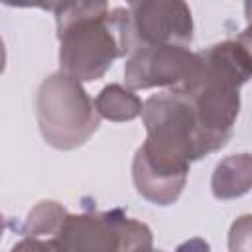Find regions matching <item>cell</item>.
Returning a JSON list of instances; mask_svg holds the SVG:
<instances>
[{
	"mask_svg": "<svg viewBox=\"0 0 252 252\" xmlns=\"http://www.w3.org/2000/svg\"><path fill=\"white\" fill-rule=\"evenodd\" d=\"M35 114L43 140L57 150L83 146L98 128L100 116L79 81L53 73L37 89Z\"/></svg>",
	"mask_w": 252,
	"mask_h": 252,
	"instance_id": "3",
	"label": "cell"
},
{
	"mask_svg": "<svg viewBox=\"0 0 252 252\" xmlns=\"http://www.w3.org/2000/svg\"><path fill=\"white\" fill-rule=\"evenodd\" d=\"M94 106H96L98 116L112 120V122L134 120L144 110L142 100L130 89H124L122 85H106L98 93Z\"/></svg>",
	"mask_w": 252,
	"mask_h": 252,
	"instance_id": "8",
	"label": "cell"
},
{
	"mask_svg": "<svg viewBox=\"0 0 252 252\" xmlns=\"http://www.w3.org/2000/svg\"><path fill=\"white\" fill-rule=\"evenodd\" d=\"M57 252H152V230L122 211L69 215L51 238Z\"/></svg>",
	"mask_w": 252,
	"mask_h": 252,
	"instance_id": "4",
	"label": "cell"
},
{
	"mask_svg": "<svg viewBox=\"0 0 252 252\" xmlns=\"http://www.w3.org/2000/svg\"><path fill=\"white\" fill-rule=\"evenodd\" d=\"M244 10H246V30L236 37L240 43H242V47L250 53V57H252V2H248V4H244Z\"/></svg>",
	"mask_w": 252,
	"mask_h": 252,
	"instance_id": "12",
	"label": "cell"
},
{
	"mask_svg": "<svg viewBox=\"0 0 252 252\" xmlns=\"http://www.w3.org/2000/svg\"><path fill=\"white\" fill-rule=\"evenodd\" d=\"M55 12L59 37V73L83 83L106 73L122 55L116 20L104 2H63Z\"/></svg>",
	"mask_w": 252,
	"mask_h": 252,
	"instance_id": "2",
	"label": "cell"
},
{
	"mask_svg": "<svg viewBox=\"0 0 252 252\" xmlns=\"http://www.w3.org/2000/svg\"><path fill=\"white\" fill-rule=\"evenodd\" d=\"M228 252H252V215H242L230 224Z\"/></svg>",
	"mask_w": 252,
	"mask_h": 252,
	"instance_id": "10",
	"label": "cell"
},
{
	"mask_svg": "<svg viewBox=\"0 0 252 252\" xmlns=\"http://www.w3.org/2000/svg\"><path fill=\"white\" fill-rule=\"evenodd\" d=\"M197 53L181 45H152L136 49L128 55L124 65L126 87H179L193 71Z\"/></svg>",
	"mask_w": 252,
	"mask_h": 252,
	"instance_id": "6",
	"label": "cell"
},
{
	"mask_svg": "<svg viewBox=\"0 0 252 252\" xmlns=\"http://www.w3.org/2000/svg\"><path fill=\"white\" fill-rule=\"evenodd\" d=\"M67 217H69L67 211L57 201H41L28 213V219L24 222V232L33 238L49 236L51 240L59 232Z\"/></svg>",
	"mask_w": 252,
	"mask_h": 252,
	"instance_id": "9",
	"label": "cell"
},
{
	"mask_svg": "<svg viewBox=\"0 0 252 252\" xmlns=\"http://www.w3.org/2000/svg\"><path fill=\"white\" fill-rule=\"evenodd\" d=\"M12 252H57L51 240H43V238H33L28 236L24 240H20L18 244H14Z\"/></svg>",
	"mask_w": 252,
	"mask_h": 252,
	"instance_id": "11",
	"label": "cell"
},
{
	"mask_svg": "<svg viewBox=\"0 0 252 252\" xmlns=\"http://www.w3.org/2000/svg\"><path fill=\"white\" fill-rule=\"evenodd\" d=\"M252 77V57L238 39L215 43L197 53L191 75L179 85L197 112L199 124L217 150L234 128L240 87Z\"/></svg>",
	"mask_w": 252,
	"mask_h": 252,
	"instance_id": "1",
	"label": "cell"
},
{
	"mask_svg": "<svg viewBox=\"0 0 252 252\" xmlns=\"http://www.w3.org/2000/svg\"><path fill=\"white\" fill-rule=\"evenodd\" d=\"M122 55L152 45L189 47L193 39V18L185 2H132L114 8Z\"/></svg>",
	"mask_w": 252,
	"mask_h": 252,
	"instance_id": "5",
	"label": "cell"
},
{
	"mask_svg": "<svg viewBox=\"0 0 252 252\" xmlns=\"http://www.w3.org/2000/svg\"><path fill=\"white\" fill-rule=\"evenodd\" d=\"M211 189L220 201L246 195L252 189V154H236L219 161L213 171Z\"/></svg>",
	"mask_w": 252,
	"mask_h": 252,
	"instance_id": "7",
	"label": "cell"
},
{
	"mask_svg": "<svg viewBox=\"0 0 252 252\" xmlns=\"http://www.w3.org/2000/svg\"><path fill=\"white\" fill-rule=\"evenodd\" d=\"M175 252H211V248L203 238H191V240H185L183 244H179Z\"/></svg>",
	"mask_w": 252,
	"mask_h": 252,
	"instance_id": "13",
	"label": "cell"
}]
</instances>
